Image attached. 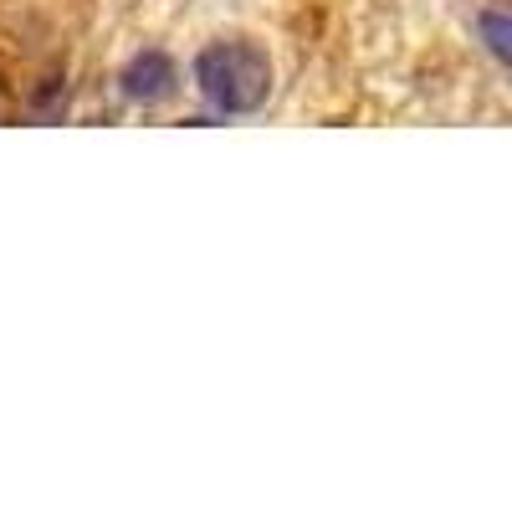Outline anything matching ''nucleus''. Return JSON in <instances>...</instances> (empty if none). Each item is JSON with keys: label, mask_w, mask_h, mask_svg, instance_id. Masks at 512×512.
I'll use <instances>...</instances> for the list:
<instances>
[{"label": "nucleus", "mask_w": 512, "mask_h": 512, "mask_svg": "<svg viewBox=\"0 0 512 512\" xmlns=\"http://www.w3.org/2000/svg\"><path fill=\"white\" fill-rule=\"evenodd\" d=\"M477 31H482V47L502 62V67H512V16H502V11H487L482 21H477Z\"/></svg>", "instance_id": "nucleus-3"}, {"label": "nucleus", "mask_w": 512, "mask_h": 512, "mask_svg": "<svg viewBox=\"0 0 512 512\" xmlns=\"http://www.w3.org/2000/svg\"><path fill=\"white\" fill-rule=\"evenodd\" d=\"M195 82L221 113H256L272 93V62L251 41H210L195 57Z\"/></svg>", "instance_id": "nucleus-1"}, {"label": "nucleus", "mask_w": 512, "mask_h": 512, "mask_svg": "<svg viewBox=\"0 0 512 512\" xmlns=\"http://www.w3.org/2000/svg\"><path fill=\"white\" fill-rule=\"evenodd\" d=\"M123 93L134 103H159L175 93V67H169L164 52H139L134 62L123 67Z\"/></svg>", "instance_id": "nucleus-2"}]
</instances>
